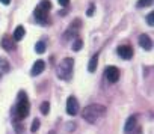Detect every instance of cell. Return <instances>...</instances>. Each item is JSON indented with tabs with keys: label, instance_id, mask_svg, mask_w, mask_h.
I'll return each instance as SVG.
<instances>
[{
	"label": "cell",
	"instance_id": "cell-1",
	"mask_svg": "<svg viewBox=\"0 0 154 134\" xmlns=\"http://www.w3.org/2000/svg\"><path fill=\"white\" fill-rule=\"evenodd\" d=\"M29 110H30V106H29V101H27V95H26V92H20V94H18V103H17L15 107L12 109V116H14V119L23 121L24 118H27Z\"/></svg>",
	"mask_w": 154,
	"mask_h": 134
},
{
	"label": "cell",
	"instance_id": "cell-2",
	"mask_svg": "<svg viewBox=\"0 0 154 134\" xmlns=\"http://www.w3.org/2000/svg\"><path fill=\"white\" fill-rule=\"evenodd\" d=\"M106 112V107L101 104H91L83 109V119L89 124H95Z\"/></svg>",
	"mask_w": 154,
	"mask_h": 134
},
{
	"label": "cell",
	"instance_id": "cell-3",
	"mask_svg": "<svg viewBox=\"0 0 154 134\" xmlns=\"http://www.w3.org/2000/svg\"><path fill=\"white\" fill-rule=\"evenodd\" d=\"M72 68H74V60L71 57H65L56 68V76L60 80H69L72 76Z\"/></svg>",
	"mask_w": 154,
	"mask_h": 134
},
{
	"label": "cell",
	"instance_id": "cell-4",
	"mask_svg": "<svg viewBox=\"0 0 154 134\" xmlns=\"http://www.w3.org/2000/svg\"><path fill=\"white\" fill-rule=\"evenodd\" d=\"M80 110V106H79V101L75 100V97H69L66 100V113L69 116H75Z\"/></svg>",
	"mask_w": 154,
	"mask_h": 134
},
{
	"label": "cell",
	"instance_id": "cell-5",
	"mask_svg": "<svg viewBox=\"0 0 154 134\" xmlns=\"http://www.w3.org/2000/svg\"><path fill=\"white\" fill-rule=\"evenodd\" d=\"M104 76L110 83H116L119 80V70L116 68V66H107V68L104 70Z\"/></svg>",
	"mask_w": 154,
	"mask_h": 134
},
{
	"label": "cell",
	"instance_id": "cell-6",
	"mask_svg": "<svg viewBox=\"0 0 154 134\" xmlns=\"http://www.w3.org/2000/svg\"><path fill=\"white\" fill-rule=\"evenodd\" d=\"M47 12H48V11H44V9H41V8L36 6V9H35V12H33V17H35L36 23H39V24H47V23L50 21Z\"/></svg>",
	"mask_w": 154,
	"mask_h": 134
},
{
	"label": "cell",
	"instance_id": "cell-7",
	"mask_svg": "<svg viewBox=\"0 0 154 134\" xmlns=\"http://www.w3.org/2000/svg\"><path fill=\"white\" fill-rule=\"evenodd\" d=\"M2 47L6 51H14V50H17V41L14 38H11V36L6 35V36L2 38Z\"/></svg>",
	"mask_w": 154,
	"mask_h": 134
},
{
	"label": "cell",
	"instance_id": "cell-8",
	"mask_svg": "<svg viewBox=\"0 0 154 134\" xmlns=\"http://www.w3.org/2000/svg\"><path fill=\"white\" fill-rule=\"evenodd\" d=\"M118 54H119L122 59L128 60V59L133 57V48H131L130 45H121V47H118Z\"/></svg>",
	"mask_w": 154,
	"mask_h": 134
},
{
	"label": "cell",
	"instance_id": "cell-9",
	"mask_svg": "<svg viewBox=\"0 0 154 134\" xmlns=\"http://www.w3.org/2000/svg\"><path fill=\"white\" fill-rule=\"evenodd\" d=\"M139 45H140L143 50L149 51V50L152 48V41H151V38H149L148 35H140V36H139Z\"/></svg>",
	"mask_w": 154,
	"mask_h": 134
},
{
	"label": "cell",
	"instance_id": "cell-10",
	"mask_svg": "<svg viewBox=\"0 0 154 134\" xmlns=\"http://www.w3.org/2000/svg\"><path fill=\"white\" fill-rule=\"evenodd\" d=\"M44 70H45V62L39 59V60H36V62L33 63V66H32V71H30V73H32V76L35 77V76H39V74H41Z\"/></svg>",
	"mask_w": 154,
	"mask_h": 134
},
{
	"label": "cell",
	"instance_id": "cell-11",
	"mask_svg": "<svg viewBox=\"0 0 154 134\" xmlns=\"http://www.w3.org/2000/svg\"><path fill=\"white\" fill-rule=\"evenodd\" d=\"M136 121H137V118H136V116H130V118L127 119V122H125L124 131H125V133H130V131L136 127Z\"/></svg>",
	"mask_w": 154,
	"mask_h": 134
},
{
	"label": "cell",
	"instance_id": "cell-12",
	"mask_svg": "<svg viewBox=\"0 0 154 134\" xmlns=\"http://www.w3.org/2000/svg\"><path fill=\"white\" fill-rule=\"evenodd\" d=\"M24 35H26V29L23 27V26H18L17 29H15V32H14V39L15 41H21L23 38H24Z\"/></svg>",
	"mask_w": 154,
	"mask_h": 134
},
{
	"label": "cell",
	"instance_id": "cell-13",
	"mask_svg": "<svg viewBox=\"0 0 154 134\" xmlns=\"http://www.w3.org/2000/svg\"><path fill=\"white\" fill-rule=\"evenodd\" d=\"M97 65H98V54H95L91 60H89V65H88V71L89 73H94L97 70Z\"/></svg>",
	"mask_w": 154,
	"mask_h": 134
},
{
	"label": "cell",
	"instance_id": "cell-14",
	"mask_svg": "<svg viewBox=\"0 0 154 134\" xmlns=\"http://www.w3.org/2000/svg\"><path fill=\"white\" fill-rule=\"evenodd\" d=\"M35 51H36L38 54H42V53L45 51V42H44V41H38V42L35 44Z\"/></svg>",
	"mask_w": 154,
	"mask_h": 134
},
{
	"label": "cell",
	"instance_id": "cell-15",
	"mask_svg": "<svg viewBox=\"0 0 154 134\" xmlns=\"http://www.w3.org/2000/svg\"><path fill=\"white\" fill-rule=\"evenodd\" d=\"M38 8H41V9H44V11H50V8H51L50 0H41L39 5H38Z\"/></svg>",
	"mask_w": 154,
	"mask_h": 134
},
{
	"label": "cell",
	"instance_id": "cell-16",
	"mask_svg": "<svg viewBox=\"0 0 154 134\" xmlns=\"http://www.w3.org/2000/svg\"><path fill=\"white\" fill-rule=\"evenodd\" d=\"M82 45H83V41H82L80 38H75V41H74V44H72V50H74V51H79V50L82 48Z\"/></svg>",
	"mask_w": 154,
	"mask_h": 134
},
{
	"label": "cell",
	"instance_id": "cell-17",
	"mask_svg": "<svg viewBox=\"0 0 154 134\" xmlns=\"http://www.w3.org/2000/svg\"><path fill=\"white\" fill-rule=\"evenodd\" d=\"M152 5V0H139L136 3L137 8H146V6H151Z\"/></svg>",
	"mask_w": 154,
	"mask_h": 134
},
{
	"label": "cell",
	"instance_id": "cell-18",
	"mask_svg": "<svg viewBox=\"0 0 154 134\" xmlns=\"http://www.w3.org/2000/svg\"><path fill=\"white\" fill-rule=\"evenodd\" d=\"M39 109H41V113H42V115H48V112H50V104H48L47 101H44Z\"/></svg>",
	"mask_w": 154,
	"mask_h": 134
},
{
	"label": "cell",
	"instance_id": "cell-19",
	"mask_svg": "<svg viewBox=\"0 0 154 134\" xmlns=\"http://www.w3.org/2000/svg\"><path fill=\"white\" fill-rule=\"evenodd\" d=\"M38 130H39V119H35V121L32 122L30 131H32V133H35V131H38Z\"/></svg>",
	"mask_w": 154,
	"mask_h": 134
},
{
	"label": "cell",
	"instance_id": "cell-20",
	"mask_svg": "<svg viewBox=\"0 0 154 134\" xmlns=\"http://www.w3.org/2000/svg\"><path fill=\"white\" fill-rule=\"evenodd\" d=\"M152 20H154V14L151 12V14H148V17H146V23H148V26H152V23H154Z\"/></svg>",
	"mask_w": 154,
	"mask_h": 134
},
{
	"label": "cell",
	"instance_id": "cell-21",
	"mask_svg": "<svg viewBox=\"0 0 154 134\" xmlns=\"http://www.w3.org/2000/svg\"><path fill=\"white\" fill-rule=\"evenodd\" d=\"M94 9H95V6H94V5H91V6H89V9H88V12H86V14H88V17H92V15H94Z\"/></svg>",
	"mask_w": 154,
	"mask_h": 134
},
{
	"label": "cell",
	"instance_id": "cell-22",
	"mask_svg": "<svg viewBox=\"0 0 154 134\" xmlns=\"http://www.w3.org/2000/svg\"><path fill=\"white\" fill-rule=\"evenodd\" d=\"M57 2H59V5H60V6L66 8V6H68V3H69V0H57Z\"/></svg>",
	"mask_w": 154,
	"mask_h": 134
},
{
	"label": "cell",
	"instance_id": "cell-23",
	"mask_svg": "<svg viewBox=\"0 0 154 134\" xmlns=\"http://www.w3.org/2000/svg\"><path fill=\"white\" fill-rule=\"evenodd\" d=\"M0 2H2L3 5H9V3H11V0H0Z\"/></svg>",
	"mask_w": 154,
	"mask_h": 134
}]
</instances>
